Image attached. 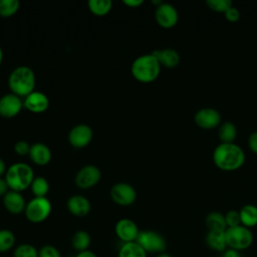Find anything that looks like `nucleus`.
Returning a JSON list of instances; mask_svg holds the SVG:
<instances>
[{"mask_svg": "<svg viewBox=\"0 0 257 257\" xmlns=\"http://www.w3.org/2000/svg\"><path fill=\"white\" fill-rule=\"evenodd\" d=\"M213 162L218 169L225 172H233L244 165L245 153L235 143H221L213 152Z\"/></svg>", "mask_w": 257, "mask_h": 257, "instance_id": "1", "label": "nucleus"}, {"mask_svg": "<svg viewBox=\"0 0 257 257\" xmlns=\"http://www.w3.org/2000/svg\"><path fill=\"white\" fill-rule=\"evenodd\" d=\"M131 71L138 81L142 83H150L155 81L160 75L161 64L157 57L152 53L144 54L134 60Z\"/></svg>", "mask_w": 257, "mask_h": 257, "instance_id": "2", "label": "nucleus"}, {"mask_svg": "<svg viewBox=\"0 0 257 257\" xmlns=\"http://www.w3.org/2000/svg\"><path fill=\"white\" fill-rule=\"evenodd\" d=\"M35 74L28 66L16 67L8 77V86L11 92L17 96H27L34 91Z\"/></svg>", "mask_w": 257, "mask_h": 257, "instance_id": "3", "label": "nucleus"}, {"mask_svg": "<svg viewBox=\"0 0 257 257\" xmlns=\"http://www.w3.org/2000/svg\"><path fill=\"white\" fill-rule=\"evenodd\" d=\"M4 179L11 191L20 193L31 186L34 173L27 164L16 163L7 169Z\"/></svg>", "mask_w": 257, "mask_h": 257, "instance_id": "4", "label": "nucleus"}, {"mask_svg": "<svg viewBox=\"0 0 257 257\" xmlns=\"http://www.w3.org/2000/svg\"><path fill=\"white\" fill-rule=\"evenodd\" d=\"M228 248L241 251L249 248L253 243L251 230L243 225L227 228L225 231Z\"/></svg>", "mask_w": 257, "mask_h": 257, "instance_id": "5", "label": "nucleus"}, {"mask_svg": "<svg viewBox=\"0 0 257 257\" xmlns=\"http://www.w3.org/2000/svg\"><path fill=\"white\" fill-rule=\"evenodd\" d=\"M51 210V203L46 197H34L26 204L24 213L28 221L41 223L49 217Z\"/></svg>", "mask_w": 257, "mask_h": 257, "instance_id": "6", "label": "nucleus"}, {"mask_svg": "<svg viewBox=\"0 0 257 257\" xmlns=\"http://www.w3.org/2000/svg\"><path fill=\"white\" fill-rule=\"evenodd\" d=\"M136 242L141 245V247L147 253L161 254L167 249V242L165 238L158 232L152 230L140 231Z\"/></svg>", "mask_w": 257, "mask_h": 257, "instance_id": "7", "label": "nucleus"}, {"mask_svg": "<svg viewBox=\"0 0 257 257\" xmlns=\"http://www.w3.org/2000/svg\"><path fill=\"white\" fill-rule=\"evenodd\" d=\"M194 121L203 130H213L221 124V114L215 108L204 107L196 111Z\"/></svg>", "mask_w": 257, "mask_h": 257, "instance_id": "8", "label": "nucleus"}, {"mask_svg": "<svg viewBox=\"0 0 257 257\" xmlns=\"http://www.w3.org/2000/svg\"><path fill=\"white\" fill-rule=\"evenodd\" d=\"M110 197L112 201L120 206L132 205L137 198L136 190L127 183L114 184L110 190Z\"/></svg>", "mask_w": 257, "mask_h": 257, "instance_id": "9", "label": "nucleus"}, {"mask_svg": "<svg viewBox=\"0 0 257 257\" xmlns=\"http://www.w3.org/2000/svg\"><path fill=\"white\" fill-rule=\"evenodd\" d=\"M155 19L161 27L169 29L177 25L179 14L173 5L169 3H162L156 8Z\"/></svg>", "mask_w": 257, "mask_h": 257, "instance_id": "10", "label": "nucleus"}, {"mask_svg": "<svg viewBox=\"0 0 257 257\" xmlns=\"http://www.w3.org/2000/svg\"><path fill=\"white\" fill-rule=\"evenodd\" d=\"M101 178L99 169L95 166L88 165L81 168L75 176V184L80 189H88L96 185Z\"/></svg>", "mask_w": 257, "mask_h": 257, "instance_id": "11", "label": "nucleus"}, {"mask_svg": "<svg viewBox=\"0 0 257 257\" xmlns=\"http://www.w3.org/2000/svg\"><path fill=\"white\" fill-rule=\"evenodd\" d=\"M92 130L87 124H77L68 134V141L74 148L81 149L86 147L92 140Z\"/></svg>", "mask_w": 257, "mask_h": 257, "instance_id": "12", "label": "nucleus"}, {"mask_svg": "<svg viewBox=\"0 0 257 257\" xmlns=\"http://www.w3.org/2000/svg\"><path fill=\"white\" fill-rule=\"evenodd\" d=\"M114 232L119 240H121L123 243H127L137 240L140 230L133 220L124 218L116 222Z\"/></svg>", "mask_w": 257, "mask_h": 257, "instance_id": "13", "label": "nucleus"}, {"mask_svg": "<svg viewBox=\"0 0 257 257\" xmlns=\"http://www.w3.org/2000/svg\"><path fill=\"white\" fill-rule=\"evenodd\" d=\"M23 106L21 98L13 93H8L0 98V115L6 118L17 115Z\"/></svg>", "mask_w": 257, "mask_h": 257, "instance_id": "14", "label": "nucleus"}, {"mask_svg": "<svg viewBox=\"0 0 257 257\" xmlns=\"http://www.w3.org/2000/svg\"><path fill=\"white\" fill-rule=\"evenodd\" d=\"M23 105L31 112L40 113L48 108L49 99L43 92L33 91L25 97Z\"/></svg>", "mask_w": 257, "mask_h": 257, "instance_id": "15", "label": "nucleus"}, {"mask_svg": "<svg viewBox=\"0 0 257 257\" xmlns=\"http://www.w3.org/2000/svg\"><path fill=\"white\" fill-rule=\"evenodd\" d=\"M3 205L9 213L15 215L24 212L26 208V203L23 196L19 192L11 190L3 196Z\"/></svg>", "mask_w": 257, "mask_h": 257, "instance_id": "16", "label": "nucleus"}, {"mask_svg": "<svg viewBox=\"0 0 257 257\" xmlns=\"http://www.w3.org/2000/svg\"><path fill=\"white\" fill-rule=\"evenodd\" d=\"M66 206L68 211L76 217H84L90 212L89 201L81 195L71 196L67 200Z\"/></svg>", "mask_w": 257, "mask_h": 257, "instance_id": "17", "label": "nucleus"}, {"mask_svg": "<svg viewBox=\"0 0 257 257\" xmlns=\"http://www.w3.org/2000/svg\"><path fill=\"white\" fill-rule=\"evenodd\" d=\"M152 54L157 57L161 66H165L167 68H174L180 63V55L173 48L157 49L154 50Z\"/></svg>", "mask_w": 257, "mask_h": 257, "instance_id": "18", "label": "nucleus"}, {"mask_svg": "<svg viewBox=\"0 0 257 257\" xmlns=\"http://www.w3.org/2000/svg\"><path fill=\"white\" fill-rule=\"evenodd\" d=\"M29 157L34 164L44 166L50 162L51 152L46 145L42 143H35L30 147Z\"/></svg>", "mask_w": 257, "mask_h": 257, "instance_id": "19", "label": "nucleus"}, {"mask_svg": "<svg viewBox=\"0 0 257 257\" xmlns=\"http://www.w3.org/2000/svg\"><path fill=\"white\" fill-rule=\"evenodd\" d=\"M206 243L208 247L218 252H224L228 248L225 231H208Z\"/></svg>", "mask_w": 257, "mask_h": 257, "instance_id": "20", "label": "nucleus"}, {"mask_svg": "<svg viewBox=\"0 0 257 257\" xmlns=\"http://www.w3.org/2000/svg\"><path fill=\"white\" fill-rule=\"evenodd\" d=\"M240 220H241V225L251 228L257 225V207L252 204H248L243 206L240 211Z\"/></svg>", "mask_w": 257, "mask_h": 257, "instance_id": "21", "label": "nucleus"}, {"mask_svg": "<svg viewBox=\"0 0 257 257\" xmlns=\"http://www.w3.org/2000/svg\"><path fill=\"white\" fill-rule=\"evenodd\" d=\"M205 223L209 231H226L227 229L225 215L217 211L209 213L206 217Z\"/></svg>", "mask_w": 257, "mask_h": 257, "instance_id": "22", "label": "nucleus"}, {"mask_svg": "<svg viewBox=\"0 0 257 257\" xmlns=\"http://www.w3.org/2000/svg\"><path fill=\"white\" fill-rule=\"evenodd\" d=\"M148 253L136 241L123 243L119 250L117 257H147Z\"/></svg>", "mask_w": 257, "mask_h": 257, "instance_id": "23", "label": "nucleus"}, {"mask_svg": "<svg viewBox=\"0 0 257 257\" xmlns=\"http://www.w3.org/2000/svg\"><path fill=\"white\" fill-rule=\"evenodd\" d=\"M91 243V238L90 235L84 231V230H79L76 231L71 239V245L74 250L77 252H82L88 250L89 246Z\"/></svg>", "mask_w": 257, "mask_h": 257, "instance_id": "24", "label": "nucleus"}, {"mask_svg": "<svg viewBox=\"0 0 257 257\" xmlns=\"http://www.w3.org/2000/svg\"><path fill=\"white\" fill-rule=\"evenodd\" d=\"M218 135L221 143H225V144L234 143L237 137V128L233 122L225 121L219 125Z\"/></svg>", "mask_w": 257, "mask_h": 257, "instance_id": "25", "label": "nucleus"}, {"mask_svg": "<svg viewBox=\"0 0 257 257\" xmlns=\"http://www.w3.org/2000/svg\"><path fill=\"white\" fill-rule=\"evenodd\" d=\"M87 5L92 14L96 16H104L110 11L112 2L110 0H89Z\"/></svg>", "mask_w": 257, "mask_h": 257, "instance_id": "26", "label": "nucleus"}, {"mask_svg": "<svg viewBox=\"0 0 257 257\" xmlns=\"http://www.w3.org/2000/svg\"><path fill=\"white\" fill-rule=\"evenodd\" d=\"M15 235L8 229L0 230V253L11 250L15 245Z\"/></svg>", "mask_w": 257, "mask_h": 257, "instance_id": "27", "label": "nucleus"}, {"mask_svg": "<svg viewBox=\"0 0 257 257\" xmlns=\"http://www.w3.org/2000/svg\"><path fill=\"white\" fill-rule=\"evenodd\" d=\"M31 191L35 197H46L49 191V184L43 177H36L31 184Z\"/></svg>", "mask_w": 257, "mask_h": 257, "instance_id": "28", "label": "nucleus"}, {"mask_svg": "<svg viewBox=\"0 0 257 257\" xmlns=\"http://www.w3.org/2000/svg\"><path fill=\"white\" fill-rule=\"evenodd\" d=\"M18 0H0V16L7 18L13 16L19 9Z\"/></svg>", "mask_w": 257, "mask_h": 257, "instance_id": "29", "label": "nucleus"}, {"mask_svg": "<svg viewBox=\"0 0 257 257\" xmlns=\"http://www.w3.org/2000/svg\"><path fill=\"white\" fill-rule=\"evenodd\" d=\"M13 257H38V250L32 244L22 243L14 249Z\"/></svg>", "mask_w": 257, "mask_h": 257, "instance_id": "30", "label": "nucleus"}, {"mask_svg": "<svg viewBox=\"0 0 257 257\" xmlns=\"http://www.w3.org/2000/svg\"><path fill=\"white\" fill-rule=\"evenodd\" d=\"M206 4L211 10L218 13H225L232 7V1L230 0H207Z\"/></svg>", "mask_w": 257, "mask_h": 257, "instance_id": "31", "label": "nucleus"}, {"mask_svg": "<svg viewBox=\"0 0 257 257\" xmlns=\"http://www.w3.org/2000/svg\"><path fill=\"white\" fill-rule=\"evenodd\" d=\"M225 220H226V225L227 228H232L241 225V220H240V214L239 211L236 210H230L225 214Z\"/></svg>", "mask_w": 257, "mask_h": 257, "instance_id": "32", "label": "nucleus"}, {"mask_svg": "<svg viewBox=\"0 0 257 257\" xmlns=\"http://www.w3.org/2000/svg\"><path fill=\"white\" fill-rule=\"evenodd\" d=\"M38 257H61V254L56 247L47 244L38 250Z\"/></svg>", "mask_w": 257, "mask_h": 257, "instance_id": "33", "label": "nucleus"}, {"mask_svg": "<svg viewBox=\"0 0 257 257\" xmlns=\"http://www.w3.org/2000/svg\"><path fill=\"white\" fill-rule=\"evenodd\" d=\"M30 147L29 144L25 141H19L15 144L14 146V151L17 155L19 156H26L29 155V151H30Z\"/></svg>", "mask_w": 257, "mask_h": 257, "instance_id": "34", "label": "nucleus"}, {"mask_svg": "<svg viewBox=\"0 0 257 257\" xmlns=\"http://www.w3.org/2000/svg\"><path fill=\"white\" fill-rule=\"evenodd\" d=\"M224 15H225V18H226V20L227 21H229V22H232V23H234V22H237L239 19H240V11L236 8V7H231V8H229L225 13H224Z\"/></svg>", "mask_w": 257, "mask_h": 257, "instance_id": "35", "label": "nucleus"}, {"mask_svg": "<svg viewBox=\"0 0 257 257\" xmlns=\"http://www.w3.org/2000/svg\"><path fill=\"white\" fill-rule=\"evenodd\" d=\"M248 146L250 150L257 155V132H254L250 135L248 139Z\"/></svg>", "mask_w": 257, "mask_h": 257, "instance_id": "36", "label": "nucleus"}, {"mask_svg": "<svg viewBox=\"0 0 257 257\" xmlns=\"http://www.w3.org/2000/svg\"><path fill=\"white\" fill-rule=\"evenodd\" d=\"M122 3L131 8H136L139 7L140 5H142L144 3L143 0H123Z\"/></svg>", "mask_w": 257, "mask_h": 257, "instance_id": "37", "label": "nucleus"}, {"mask_svg": "<svg viewBox=\"0 0 257 257\" xmlns=\"http://www.w3.org/2000/svg\"><path fill=\"white\" fill-rule=\"evenodd\" d=\"M222 257H241V256L239 254V251L231 249V248H227L223 252V256Z\"/></svg>", "mask_w": 257, "mask_h": 257, "instance_id": "38", "label": "nucleus"}, {"mask_svg": "<svg viewBox=\"0 0 257 257\" xmlns=\"http://www.w3.org/2000/svg\"><path fill=\"white\" fill-rule=\"evenodd\" d=\"M8 189H9V187H8L5 179L0 178V196H4L8 192Z\"/></svg>", "mask_w": 257, "mask_h": 257, "instance_id": "39", "label": "nucleus"}, {"mask_svg": "<svg viewBox=\"0 0 257 257\" xmlns=\"http://www.w3.org/2000/svg\"><path fill=\"white\" fill-rule=\"evenodd\" d=\"M75 257H97L96 254L90 250H86V251H82V252H78L76 254Z\"/></svg>", "mask_w": 257, "mask_h": 257, "instance_id": "40", "label": "nucleus"}, {"mask_svg": "<svg viewBox=\"0 0 257 257\" xmlns=\"http://www.w3.org/2000/svg\"><path fill=\"white\" fill-rule=\"evenodd\" d=\"M7 169H6V166H5V163L4 161L0 158V177L3 176L5 173H6Z\"/></svg>", "mask_w": 257, "mask_h": 257, "instance_id": "41", "label": "nucleus"}, {"mask_svg": "<svg viewBox=\"0 0 257 257\" xmlns=\"http://www.w3.org/2000/svg\"><path fill=\"white\" fill-rule=\"evenodd\" d=\"M156 257H172L170 254L164 252V253H161V254H158Z\"/></svg>", "mask_w": 257, "mask_h": 257, "instance_id": "42", "label": "nucleus"}, {"mask_svg": "<svg viewBox=\"0 0 257 257\" xmlns=\"http://www.w3.org/2000/svg\"><path fill=\"white\" fill-rule=\"evenodd\" d=\"M2 60H3V51H2V48L0 47V65L2 63Z\"/></svg>", "mask_w": 257, "mask_h": 257, "instance_id": "43", "label": "nucleus"}]
</instances>
